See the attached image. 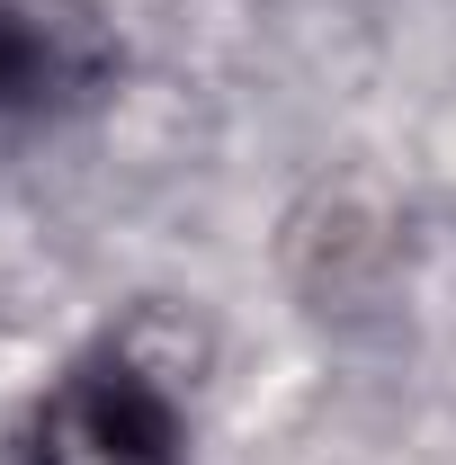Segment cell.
<instances>
[{"label":"cell","mask_w":456,"mask_h":465,"mask_svg":"<svg viewBox=\"0 0 456 465\" xmlns=\"http://www.w3.org/2000/svg\"><path fill=\"white\" fill-rule=\"evenodd\" d=\"M179 457H188L179 403L116 349L63 367L45 403L27 411V465H179Z\"/></svg>","instance_id":"1"},{"label":"cell","mask_w":456,"mask_h":465,"mask_svg":"<svg viewBox=\"0 0 456 465\" xmlns=\"http://www.w3.org/2000/svg\"><path fill=\"white\" fill-rule=\"evenodd\" d=\"M116 45L99 0H0V125L72 116L116 90Z\"/></svg>","instance_id":"2"}]
</instances>
